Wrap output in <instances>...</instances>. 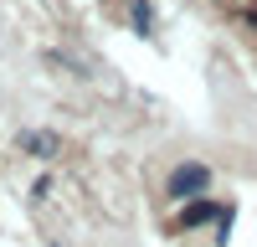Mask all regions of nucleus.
Returning a JSON list of instances; mask_svg holds the SVG:
<instances>
[{
	"mask_svg": "<svg viewBox=\"0 0 257 247\" xmlns=\"http://www.w3.org/2000/svg\"><path fill=\"white\" fill-rule=\"evenodd\" d=\"M206 165H185V170H175V175H170V191H175V196H201L206 191Z\"/></svg>",
	"mask_w": 257,
	"mask_h": 247,
	"instance_id": "1",
	"label": "nucleus"
},
{
	"mask_svg": "<svg viewBox=\"0 0 257 247\" xmlns=\"http://www.w3.org/2000/svg\"><path fill=\"white\" fill-rule=\"evenodd\" d=\"M206 216H221V221H226L231 211H226V206H211V201H196V206H190L180 221H185V226H196V221H206Z\"/></svg>",
	"mask_w": 257,
	"mask_h": 247,
	"instance_id": "2",
	"label": "nucleus"
},
{
	"mask_svg": "<svg viewBox=\"0 0 257 247\" xmlns=\"http://www.w3.org/2000/svg\"><path fill=\"white\" fill-rule=\"evenodd\" d=\"M134 26H139V31H149V26H155V16H149V6H144V0L134 6Z\"/></svg>",
	"mask_w": 257,
	"mask_h": 247,
	"instance_id": "3",
	"label": "nucleus"
}]
</instances>
